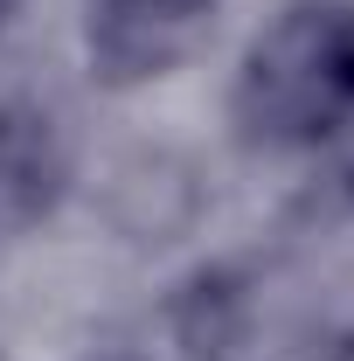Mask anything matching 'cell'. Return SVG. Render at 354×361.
<instances>
[{
	"instance_id": "obj_5",
	"label": "cell",
	"mask_w": 354,
	"mask_h": 361,
	"mask_svg": "<svg viewBox=\"0 0 354 361\" xmlns=\"http://www.w3.org/2000/svg\"><path fill=\"white\" fill-rule=\"evenodd\" d=\"M7 14H14V0H0V21H7Z\"/></svg>"
},
{
	"instance_id": "obj_3",
	"label": "cell",
	"mask_w": 354,
	"mask_h": 361,
	"mask_svg": "<svg viewBox=\"0 0 354 361\" xmlns=\"http://www.w3.org/2000/svg\"><path fill=\"white\" fill-rule=\"evenodd\" d=\"M216 0H90V63L111 84L174 70L202 42Z\"/></svg>"
},
{
	"instance_id": "obj_4",
	"label": "cell",
	"mask_w": 354,
	"mask_h": 361,
	"mask_svg": "<svg viewBox=\"0 0 354 361\" xmlns=\"http://www.w3.org/2000/svg\"><path fill=\"white\" fill-rule=\"evenodd\" d=\"M111 223L126 229L133 243H174L181 229L195 223V209H202V195H195V174H188V160L174 153H133V160H118V174H111Z\"/></svg>"
},
{
	"instance_id": "obj_2",
	"label": "cell",
	"mask_w": 354,
	"mask_h": 361,
	"mask_svg": "<svg viewBox=\"0 0 354 361\" xmlns=\"http://www.w3.org/2000/svg\"><path fill=\"white\" fill-rule=\"evenodd\" d=\"M70 195V139L35 97H0V236H28Z\"/></svg>"
},
{
	"instance_id": "obj_1",
	"label": "cell",
	"mask_w": 354,
	"mask_h": 361,
	"mask_svg": "<svg viewBox=\"0 0 354 361\" xmlns=\"http://www.w3.org/2000/svg\"><path fill=\"white\" fill-rule=\"evenodd\" d=\"M354 126V7L292 0L236 70V133L264 153H306Z\"/></svg>"
}]
</instances>
